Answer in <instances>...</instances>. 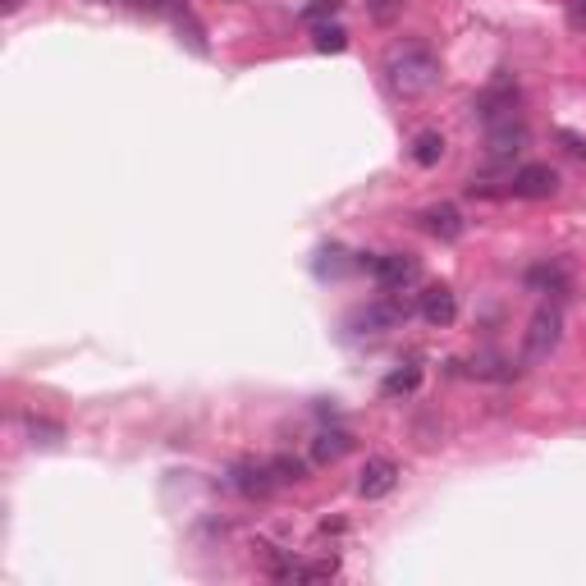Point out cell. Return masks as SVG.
Wrapping results in <instances>:
<instances>
[{"mask_svg": "<svg viewBox=\"0 0 586 586\" xmlns=\"http://www.w3.org/2000/svg\"><path fill=\"white\" fill-rule=\"evenodd\" d=\"M385 78L399 97H426L435 83H440V55L422 42H408V46H394L390 60H385Z\"/></svg>", "mask_w": 586, "mask_h": 586, "instance_id": "1", "label": "cell"}, {"mask_svg": "<svg viewBox=\"0 0 586 586\" xmlns=\"http://www.w3.org/2000/svg\"><path fill=\"white\" fill-rule=\"evenodd\" d=\"M559 335H564V312H559V303H541L532 316V326H527V335H522V362L550 358L554 348H559Z\"/></svg>", "mask_w": 586, "mask_h": 586, "instance_id": "2", "label": "cell"}, {"mask_svg": "<svg viewBox=\"0 0 586 586\" xmlns=\"http://www.w3.org/2000/svg\"><path fill=\"white\" fill-rule=\"evenodd\" d=\"M362 271H371V280L380 284L385 293H399L417 280V261L403 257V252H380V257H362Z\"/></svg>", "mask_w": 586, "mask_h": 586, "instance_id": "3", "label": "cell"}, {"mask_svg": "<svg viewBox=\"0 0 586 586\" xmlns=\"http://www.w3.org/2000/svg\"><path fill=\"white\" fill-rule=\"evenodd\" d=\"M408 312L413 307L403 303V298H376V303H367L353 316V326H358V335H385V330H399L408 321Z\"/></svg>", "mask_w": 586, "mask_h": 586, "instance_id": "4", "label": "cell"}, {"mask_svg": "<svg viewBox=\"0 0 586 586\" xmlns=\"http://www.w3.org/2000/svg\"><path fill=\"white\" fill-rule=\"evenodd\" d=\"M509 193L513 197H527V202L554 197V193H559V170H554V165H522V170L509 179Z\"/></svg>", "mask_w": 586, "mask_h": 586, "instance_id": "5", "label": "cell"}, {"mask_svg": "<svg viewBox=\"0 0 586 586\" xmlns=\"http://www.w3.org/2000/svg\"><path fill=\"white\" fill-rule=\"evenodd\" d=\"M229 486L239 490L243 500H266L275 490V472L271 463H252V458H243V463L229 467Z\"/></svg>", "mask_w": 586, "mask_h": 586, "instance_id": "6", "label": "cell"}, {"mask_svg": "<svg viewBox=\"0 0 586 586\" xmlns=\"http://www.w3.org/2000/svg\"><path fill=\"white\" fill-rule=\"evenodd\" d=\"M522 147H527V124H522L518 115L486 124V152H490V161H509V156H518Z\"/></svg>", "mask_w": 586, "mask_h": 586, "instance_id": "7", "label": "cell"}, {"mask_svg": "<svg viewBox=\"0 0 586 586\" xmlns=\"http://www.w3.org/2000/svg\"><path fill=\"white\" fill-rule=\"evenodd\" d=\"M394 486H399V463H394V458H367V467L358 472L362 500H385Z\"/></svg>", "mask_w": 586, "mask_h": 586, "instance_id": "8", "label": "cell"}, {"mask_svg": "<svg viewBox=\"0 0 586 586\" xmlns=\"http://www.w3.org/2000/svg\"><path fill=\"white\" fill-rule=\"evenodd\" d=\"M513 110H518V87L509 83V78H495V83L486 87L477 97V115L486 124H495V120H509Z\"/></svg>", "mask_w": 586, "mask_h": 586, "instance_id": "9", "label": "cell"}, {"mask_svg": "<svg viewBox=\"0 0 586 586\" xmlns=\"http://www.w3.org/2000/svg\"><path fill=\"white\" fill-rule=\"evenodd\" d=\"M454 316H458V298L449 284H431V289L422 293V321L435 330H445L454 326Z\"/></svg>", "mask_w": 586, "mask_h": 586, "instance_id": "10", "label": "cell"}, {"mask_svg": "<svg viewBox=\"0 0 586 586\" xmlns=\"http://www.w3.org/2000/svg\"><path fill=\"white\" fill-rule=\"evenodd\" d=\"M422 229H426V234H435L440 243H454V239H463L467 220H463V211H458V207L440 202V207H426L422 211Z\"/></svg>", "mask_w": 586, "mask_h": 586, "instance_id": "11", "label": "cell"}, {"mask_svg": "<svg viewBox=\"0 0 586 586\" xmlns=\"http://www.w3.org/2000/svg\"><path fill=\"white\" fill-rule=\"evenodd\" d=\"M348 449H353V435L339 431V426H326V431H316V440H312V458H316V463H339Z\"/></svg>", "mask_w": 586, "mask_h": 586, "instance_id": "12", "label": "cell"}, {"mask_svg": "<svg viewBox=\"0 0 586 586\" xmlns=\"http://www.w3.org/2000/svg\"><path fill=\"white\" fill-rule=\"evenodd\" d=\"M445 152H449L445 133L426 129V133H417V138H413V161L422 165V170H431V165H440V161H445Z\"/></svg>", "mask_w": 586, "mask_h": 586, "instance_id": "13", "label": "cell"}, {"mask_svg": "<svg viewBox=\"0 0 586 586\" xmlns=\"http://www.w3.org/2000/svg\"><path fill=\"white\" fill-rule=\"evenodd\" d=\"M417 385H422V367H399V371H390V376H385L380 394H385V399H408Z\"/></svg>", "mask_w": 586, "mask_h": 586, "instance_id": "14", "label": "cell"}, {"mask_svg": "<svg viewBox=\"0 0 586 586\" xmlns=\"http://www.w3.org/2000/svg\"><path fill=\"white\" fill-rule=\"evenodd\" d=\"M312 46L321 55H339V51H348V33L339 28V23H316V28H312Z\"/></svg>", "mask_w": 586, "mask_h": 586, "instance_id": "15", "label": "cell"}, {"mask_svg": "<svg viewBox=\"0 0 586 586\" xmlns=\"http://www.w3.org/2000/svg\"><path fill=\"white\" fill-rule=\"evenodd\" d=\"M23 426H28V435H33V445H60L65 440V426L60 422H51V417H37V413H28L23 417Z\"/></svg>", "mask_w": 586, "mask_h": 586, "instance_id": "16", "label": "cell"}, {"mask_svg": "<svg viewBox=\"0 0 586 586\" xmlns=\"http://www.w3.org/2000/svg\"><path fill=\"white\" fill-rule=\"evenodd\" d=\"M527 284L541 293H564L568 275H564V266H532V271H527Z\"/></svg>", "mask_w": 586, "mask_h": 586, "instance_id": "17", "label": "cell"}, {"mask_svg": "<svg viewBox=\"0 0 586 586\" xmlns=\"http://www.w3.org/2000/svg\"><path fill=\"white\" fill-rule=\"evenodd\" d=\"M339 5H344V0H312V5H303V14H298V19H303L307 28H316V23H330V19H335Z\"/></svg>", "mask_w": 586, "mask_h": 586, "instance_id": "18", "label": "cell"}, {"mask_svg": "<svg viewBox=\"0 0 586 586\" xmlns=\"http://www.w3.org/2000/svg\"><path fill=\"white\" fill-rule=\"evenodd\" d=\"M271 472H275V481H303L307 477V463H303V458L280 454V458H271Z\"/></svg>", "mask_w": 586, "mask_h": 586, "instance_id": "19", "label": "cell"}, {"mask_svg": "<svg viewBox=\"0 0 586 586\" xmlns=\"http://www.w3.org/2000/svg\"><path fill=\"white\" fill-rule=\"evenodd\" d=\"M408 5V0H367V10H371V19L376 23H390V19H399V10Z\"/></svg>", "mask_w": 586, "mask_h": 586, "instance_id": "20", "label": "cell"}, {"mask_svg": "<svg viewBox=\"0 0 586 586\" xmlns=\"http://www.w3.org/2000/svg\"><path fill=\"white\" fill-rule=\"evenodd\" d=\"M568 23L577 33H586V0H568Z\"/></svg>", "mask_w": 586, "mask_h": 586, "instance_id": "21", "label": "cell"}, {"mask_svg": "<svg viewBox=\"0 0 586 586\" xmlns=\"http://www.w3.org/2000/svg\"><path fill=\"white\" fill-rule=\"evenodd\" d=\"M138 10H147V14H165L170 5H179V0H133Z\"/></svg>", "mask_w": 586, "mask_h": 586, "instance_id": "22", "label": "cell"}, {"mask_svg": "<svg viewBox=\"0 0 586 586\" xmlns=\"http://www.w3.org/2000/svg\"><path fill=\"white\" fill-rule=\"evenodd\" d=\"M564 142H568V152H573V156H586V142L577 138V133H564Z\"/></svg>", "mask_w": 586, "mask_h": 586, "instance_id": "23", "label": "cell"}, {"mask_svg": "<svg viewBox=\"0 0 586 586\" xmlns=\"http://www.w3.org/2000/svg\"><path fill=\"white\" fill-rule=\"evenodd\" d=\"M19 5H23V0H5V14H14V10H19Z\"/></svg>", "mask_w": 586, "mask_h": 586, "instance_id": "24", "label": "cell"}]
</instances>
